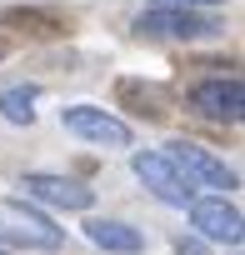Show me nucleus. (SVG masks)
<instances>
[{"label":"nucleus","mask_w":245,"mask_h":255,"mask_svg":"<svg viewBox=\"0 0 245 255\" xmlns=\"http://www.w3.org/2000/svg\"><path fill=\"white\" fill-rule=\"evenodd\" d=\"M0 245H25V250H60L65 245V230L30 210L25 200H0Z\"/></svg>","instance_id":"obj_1"},{"label":"nucleus","mask_w":245,"mask_h":255,"mask_svg":"<svg viewBox=\"0 0 245 255\" xmlns=\"http://www.w3.org/2000/svg\"><path fill=\"white\" fill-rule=\"evenodd\" d=\"M130 165H135V175H140V185L160 200V205H170V210H185L190 200H195V185L170 165V155L165 150H135L130 155Z\"/></svg>","instance_id":"obj_2"},{"label":"nucleus","mask_w":245,"mask_h":255,"mask_svg":"<svg viewBox=\"0 0 245 255\" xmlns=\"http://www.w3.org/2000/svg\"><path fill=\"white\" fill-rule=\"evenodd\" d=\"M190 230L205 240V245H240L245 240V220H240V210L225 200V195H195L190 205Z\"/></svg>","instance_id":"obj_3"},{"label":"nucleus","mask_w":245,"mask_h":255,"mask_svg":"<svg viewBox=\"0 0 245 255\" xmlns=\"http://www.w3.org/2000/svg\"><path fill=\"white\" fill-rule=\"evenodd\" d=\"M60 125L70 135H80L90 145H110V150H130V140H135L130 125L120 115H110V110H100V105H65L60 110Z\"/></svg>","instance_id":"obj_4"},{"label":"nucleus","mask_w":245,"mask_h":255,"mask_svg":"<svg viewBox=\"0 0 245 255\" xmlns=\"http://www.w3.org/2000/svg\"><path fill=\"white\" fill-rule=\"evenodd\" d=\"M165 155H170V165H175L195 190H235V170H230L220 155H210L205 145H195V140H170Z\"/></svg>","instance_id":"obj_5"},{"label":"nucleus","mask_w":245,"mask_h":255,"mask_svg":"<svg viewBox=\"0 0 245 255\" xmlns=\"http://www.w3.org/2000/svg\"><path fill=\"white\" fill-rule=\"evenodd\" d=\"M140 35H160V40H205V35H220V20L205 15V10H175V5H150L140 20H135Z\"/></svg>","instance_id":"obj_6"},{"label":"nucleus","mask_w":245,"mask_h":255,"mask_svg":"<svg viewBox=\"0 0 245 255\" xmlns=\"http://www.w3.org/2000/svg\"><path fill=\"white\" fill-rule=\"evenodd\" d=\"M25 200H40L50 210H90L95 205V190L85 180H70V175H50V170H30L20 180Z\"/></svg>","instance_id":"obj_7"},{"label":"nucleus","mask_w":245,"mask_h":255,"mask_svg":"<svg viewBox=\"0 0 245 255\" xmlns=\"http://www.w3.org/2000/svg\"><path fill=\"white\" fill-rule=\"evenodd\" d=\"M190 110L195 115H205V120H220V125H235L240 115H245V85L230 75H215V80H200L195 90H190Z\"/></svg>","instance_id":"obj_8"},{"label":"nucleus","mask_w":245,"mask_h":255,"mask_svg":"<svg viewBox=\"0 0 245 255\" xmlns=\"http://www.w3.org/2000/svg\"><path fill=\"white\" fill-rule=\"evenodd\" d=\"M85 240L105 255H140L145 250V235L125 220H85Z\"/></svg>","instance_id":"obj_9"},{"label":"nucleus","mask_w":245,"mask_h":255,"mask_svg":"<svg viewBox=\"0 0 245 255\" xmlns=\"http://www.w3.org/2000/svg\"><path fill=\"white\" fill-rule=\"evenodd\" d=\"M35 100H40L35 85H10L5 95H0V115H5L10 125H30L35 120Z\"/></svg>","instance_id":"obj_10"},{"label":"nucleus","mask_w":245,"mask_h":255,"mask_svg":"<svg viewBox=\"0 0 245 255\" xmlns=\"http://www.w3.org/2000/svg\"><path fill=\"white\" fill-rule=\"evenodd\" d=\"M150 5H175V10H220L230 0H150Z\"/></svg>","instance_id":"obj_11"},{"label":"nucleus","mask_w":245,"mask_h":255,"mask_svg":"<svg viewBox=\"0 0 245 255\" xmlns=\"http://www.w3.org/2000/svg\"><path fill=\"white\" fill-rule=\"evenodd\" d=\"M175 255H205V240L200 235H180L175 240Z\"/></svg>","instance_id":"obj_12"},{"label":"nucleus","mask_w":245,"mask_h":255,"mask_svg":"<svg viewBox=\"0 0 245 255\" xmlns=\"http://www.w3.org/2000/svg\"><path fill=\"white\" fill-rule=\"evenodd\" d=\"M0 255H10V250H0Z\"/></svg>","instance_id":"obj_13"}]
</instances>
